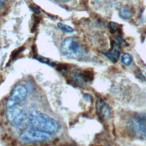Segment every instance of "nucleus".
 Instances as JSON below:
<instances>
[{
    "label": "nucleus",
    "mask_w": 146,
    "mask_h": 146,
    "mask_svg": "<svg viewBox=\"0 0 146 146\" xmlns=\"http://www.w3.org/2000/svg\"><path fill=\"white\" fill-rule=\"evenodd\" d=\"M96 108L98 115L102 119L107 120L110 118L111 113V108L102 99H99L97 100Z\"/></svg>",
    "instance_id": "nucleus-8"
},
{
    "label": "nucleus",
    "mask_w": 146,
    "mask_h": 146,
    "mask_svg": "<svg viewBox=\"0 0 146 146\" xmlns=\"http://www.w3.org/2000/svg\"><path fill=\"white\" fill-rule=\"evenodd\" d=\"M83 98L84 99V100H86V101H88V102H91L92 100L91 96L88 94H84Z\"/></svg>",
    "instance_id": "nucleus-16"
},
{
    "label": "nucleus",
    "mask_w": 146,
    "mask_h": 146,
    "mask_svg": "<svg viewBox=\"0 0 146 146\" xmlns=\"http://www.w3.org/2000/svg\"><path fill=\"white\" fill-rule=\"evenodd\" d=\"M21 51H22L21 48H20L19 49H18V50H15V51H14L13 52V53L11 54V58H12V59H14Z\"/></svg>",
    "instance_id": "nucleus-15"
},
{
    "label": "nucleus",
    "mask_w": 146,
    "mask_h": 146,
    "mask_svg": "<svg viewBox=\"0 0 146 146\" xmlns=\"http://www.w3.org/2000/svg\"><path fill=\"white\" fill-rule=\"evenodd\" d=\"M7 115L11 123L15 127H19L25 122L27 123V113L18 104L8 108Z\"/></svg>",
    "instance_id": "nucleus-5"
},
{
    "label": "nucleus",
    "mask_w": 146,
    "mask_h": 146,
    "mask_svg": "<svg viewBox=\"0 0 146 146\" xmlns=\"http://www.w3.org/2000/svg\"><path fill=\"white\" fill-rule=\"evenodd\" d=\"M121 62L127 66H129L132 62V58L129 54H124L121 58Z\"/></svg>",
    "instance_id": "nucleus-12"
},
{
    "label": "nucleus",
    "mask_w": 146,
    "mask_h": 146,
    "mask_svg": "<svg viewBox=\"0 0 146 146\" xmlns=\"http://www.w3.org/2000/svg\"><path fill=\"white\" fill-rule=\"evenodd\" d=\"M30 8H31V9L32 10V11H33L34 13H35V14H39L40 13V11H39V9H38L36 7H34V6H30Z\"/></svg>",
    "instance_id": "nucleus-17"
},
{
    "label": "nucleus",
    "mask_w": 146,
    "mask_h": 146,
    "mask_svg": "<svg viewBox=\"0 0 146 146\" xmlns=\"http://www.w3.org/2000/svg\"><path fill=\"white\" fill-rule=\"evenodd\" d=\"M27 124L31 128L55 133L60 129V125L48 115L36 110H33L27 113Z\"/></svg>",
    "instance_id": "nucleus-1"
},
{
    "label": "nucleus",
    "mask_w": 146,
    "mask_h": 146,
    "mask_svg": "<svg viewBox=\"0 0 146 146\" xmlns=\"http://www.w3.org/2000/svg\"><path fill=\"white\" fill-rule=\"evenodd\" d=\"M127 126L133 134L146 139V113L133 116L129 119Z\"/></svg>",
    "instance_id": "nucleus-3"
},
{
    "label": "nucleus",
    "mask_w": 146,
    "mask_h": 146,
    "mask_svg": "<svg viewBox=\"0 0 146 146\" xmlns=\"http://www.w3.org/2000/svg\"><path fill=\"white\" fill-rule=\"evenodd\" d=\"M119 25L116 22H110L109 23V28L111 33H115L116 31L119 30Z\"/></svg>",
    "instance_id": "nucleus-14"
},
{
    "label": "nucleus",
    "mask_w": 146,
    "mask_h": 146,
    "mask_svg": "<svg viewBox=\"0 0 146 146\" xmlns=\"http://www.w3.org/2000/svg\"><path fill=\"white\" fill-rule=\"evenodd\" d=\"M137 74L139 75V76L141 78V79H142L143 80H146L145 78V77L143 75V74H141V72H140V70H137Z\"/></svg>",
    "instance_id": "nucleus-18"
},
{
    "label": "nucleus",
    "mask_w": 146,
    "mask_h": 146,
    "mask_svg": "<svg viewBox=\"0 0 146 146\" xmlns=\"http://www.w3.org/2000/svg\"><path fill=\"white\" fill-rule=\"evenodd\" d=\"M57 26L60 30H62V31H63L66 33H72L74 31V30L71 27H70V26H68L67 25H65L64 23H60V22L58 23Z\"/></svg>",
    "instance_id": "nucleus-11"
},
{
    "label": "nucleus",
    "mask_w": 146,
    "mask_h": 146,
    "mask_svg": "<svg viewBox=\"0 0 146 146\" xmlns=\"http://www.w3.org/2000/svg\"><path fill=\"white\" fill-rule=\"evenodd\" d=\"M35 58L42 63H45L47 64H49V65H51L52 66H54L55 65V64L53 62H52L50 59L44 58V57H43L42 56L38 55L37 56H35Z\"/></svg>",
    "instance_id": "nucleus-13"
},
{
    "label": "nucleus",
    "mask_w": 146,
    "mask_h": 146,
    "mask_svg": "<svg viewBox=\"0 0 146 146\" xmlns=\"http://www.w3.org/2000/svg\"><path fill=\"white\" fill-rule=\"evenodd\" d=\"M52 135L46 132L31 128L23 131L19 136V138L23 142L31 143L50 140L52 138Z\"/></svg>",
    "instance_id": "nucleus-4"
},
{
    "label": "nucleus",
    "mask_w": 146,
    "mask_h": 146,
    "mask_svg": "<svg viewBox=\"0 0 146 146\" xmlns=\"http://www.w3.org/2000/svg\"><path fill=\"white\" fill-rule=\"evenodd\" d=\"M103 54L107 56L112 62H116L120 56V47L118 44L112 41L111 42V48L107 52H104Z\"/></svg>",
    "instance_id": "nucleus-9"
},
{
    "label": "nucleus",
    "mask_w": 146,
    "mask_h": 146,
    "mask_svg": "<svg viewBox=\"0 0 146 146\" xmlns=\"http://www.w3.org/2000/svg\"><path fill=\"white\" fill-rule=\"evenodd\" d=\"M70 76L72 80L79 86H84L88 82L92 81L94 78V74L91 71L79 68L72 70Z\"/></svg>",
    "instance_id": "nucleus-6"
},
{
    "label": "nucleus",
    "mask_w": 146,
    "mask_h": 146,
    "mask_svg": "<svg viewBox=\"0 0 146 146\" xmlns=\"http://www.w3.org/2000/svg\"><path fill=\"white\" fill-rule=\"evenodd\" d=\"M61 50L64 55L72 59L81 57L84 52L83 46L75 37L64 39L61 44Z\"/></svg>",
    "instance_id": "nucleus-2"
},
{
    "label": "nucleus",
    "mask_w": 146,
    "mask_h": 146,
    "mask_svg": "<svg viewBox=\"0 0 146 146\" xmlns=\"http://www.w3.org/2000/svg\"><path fill=\"white\" fill-rule=\"evenodd\" d=\"M6 1V0H0V5L3 3L4 2H5Z\"/></svg>",
    "instance_id": "nucleus-19"
},
{
    "label": "nucleus",
    "mask_w": 146,
    "mask_h": 146,
    "mask_svg": "<svg viewBox=\"0 0 146 146\" xmlns=\"http://www.w3.org/2000/svg\"><path fill=\"white\" fill-rule=\"evenodd\" d=\"M27 89L23 86L19 85L16 86L12 91L11 94L6 102L7 108L23 101L27 95Z\"/></svg>",
    "instance_id": "nucleus-7"
},
{
    "label": "nucleus",
    "mask_w": 146,
    "mask_h": 146,
    "mask_svg": "<svg viewBox=\"0 0 146 146\" xmlns=\"http://www.w3.org/2000/svg\"><path fill=\"white\" fill-rule=\"evenodd\" d=\"M119 14L124 19H129L132 17V13L129 7L126 5L121 6L119 10Z\"/></svg>",
    "instance_id": "nucleus-10"
}]
</instances>
